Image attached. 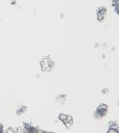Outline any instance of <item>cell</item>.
<instances>
[{
  "instance_id": "3957f363",
  "label": "cell",
  "mask_w": 119,
  "mask_h": 133,
  "mask_svg": "<svg viewBox=\"0 0 119 133\" xmlns=\"http://www.w3.org/2000/svg\"><path fill=\"white\" fill-rule=\"evenodd\" d=\"M107 110H108V108L106 105H101V106L98 108V109H97L96 113H95V115H99V116H103V115H106Z\"/></svg>"
},
{
  "instance_id": "8992f818",
  "label": "cell",
  "mask_w": 119,
  "mask_h": 133,
  "mask_svg": "<svg viewBox=\"0 0 119 133\" xmlns=\"http://www.w3.org/2000/svg\"><path fill=\"white\" fill-rule=\"evenodd\" d=\"M0 130H1V125H0Z\"/></svg>"
},
{
  "instance_id": "7a4b0ae2",
  "label": "cell",
  "mask_w": 119,
  "mask_h": 133,
  "mask_svg": "<svg viewBox=\"0 0 119 133\" xmlns=\"http://www.w3.org/2000/svg\"><path fill=\"white\" fill-rule=\"evenodd\" d=\"M106 14H107V9L105 7H101L98 10V12H97V19L99 21H102L105 19Z\"/></svg>"
},
{
  "instance_id": "277c9868",
  "label": "cell",
  "mask_w": 119,
  "mask_h": 133,
  "mask_svg": "<svg viewBox=\"0 0 119 133\" xmlns=\"http://www.w3.org/2000/svg\"><path fill=\"white\" fill-rule=\"evenodd\" d=\"M113 5L116 8V12L119 14V0H113Z\"/></svg>"
},
{
  "instance_id": "5b68a950",
  "label": "cell",
  "mask_w": 119,
  "mask_h": 133,
  "mask_svg": "<svg viewBox=\"0 0 119 133\" xmlns=\"http://www.w3.org/2000/svg\"><path fill=\"white\" fill-rule=\"evenodd\" d=\"M108 133H119V132H118L116 130H115V129L111 128V129H110V130H109V132H108Z\"/></svg>"
},
{
  "instance_id": "6da1fadb",
  "label": "cell",
  "mask_w": 119,
  "mask_h": 133,
  "mask_svg": "<svg viewBox=\"0 0 119 133\" xmlns=\"http://www.w3.org/2000/svg\"><path fill=\"white\" fill-rule=\"evenodd\" d=\"M53 63L50 58H45L41 61V68H42V69L44 71H50L52 69V68H53Z\"/></svg>"
}]
</instances>
